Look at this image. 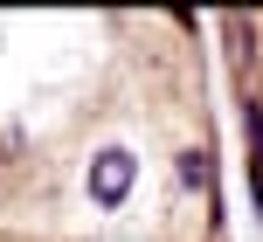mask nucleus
<instances>
[{"mask_svg": "<svg viewBox=\"0 0 263 242\" xmlns=\"http://www.w3.org/2000/svg\"><path fill=\"white\" fill-rule=\"evenodd\" d=\"M132 173H139V159H132L125 146H104V152L90 159V201H97V208H118L125 194H132Z\"/></svg>", "mask_w": 263, "mask_h": 242, "instance_id": "1", "label": "nucleus"}, {"mask_svg": "<svg viewBox=\"0 0 263 242\" xmlns=\"http://www.w3.org/2000/svg\"><path fill=\"white\" fill-rule=\"evenodd\" d=\"M180 180H187V187H194V180H208V159H201V152H187V159H180Z\"/></svg>", "mask_w": 263, "mask_h": 242, "instance_id": "2", "label": "nucleus"}, {"mask_svg": "<svg viewBox=\"0 0 263 242\" xmlns=\"http://www.w3.org/2000/svg\"><path fill=\"white\" fill-rule=\"evenodd\" d=\"M250 146H256V159H263V111L250 104Z\"/></svg>", "mask_w": 263, "mask_h": 242, "instance_id": "3", "label": "nucleus"}]
</instances>
